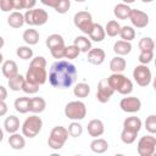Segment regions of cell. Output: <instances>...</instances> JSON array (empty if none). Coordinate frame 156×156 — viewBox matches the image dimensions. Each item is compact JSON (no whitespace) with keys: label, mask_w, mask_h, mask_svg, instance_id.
<instances>
[{"label":"cell","mask_w":156,"mask_h":156,"mask_svg":"<svg viewBox=\"0 0 156 156\" xmlns=\"http://www.w3.org/2000/svg\"><path fill=\"white\" fill-rule=\"evenodd\" d=\"M77 78V68L66 60L54 62L49 71V82L54 88L67 89L73 85Z\"/></svg>","instance_id":"obj_1"},{"label":"cell","mask_w":156,"mask_h":156,"mask_svg":"<svg viewBox=\"0 0 156 156\" xmlns=\"http://www.w3.org/2000/svg\"><path fill=\"white\" fill-rule=\"evenodd\" d=\"M111 88L122 94V95H129L133 91V83L129 78H127L122 73H112L108 78H106Z\"/></svg>","instance_id":"obj_2"},{"label":"cell","mask_w":156,"mask_h":156,"mask_svg":"<svg viewBox=\"0 0 156 156\" xmlns=\"http://www.w3.org/2000/svg\"><path fill=\"white\" fill-rule=\"evenodd\" d=\"M68 139V130L67 128L62 126H56L51 129L49 139H48V145L52 150H60L65 145V143Z\"/></svg>","instance_id":"obj_3"},{"label":"cell","mask_w":156,"mask_h":156,"mask_svg":"<svg viewBox=\"0 0 156 156\" xmlns=\"http://www.w3.org/2000/svg\"><path fill=\"white\" fill-rule=\"evenodd\" d=\"M65 116L72 121H82L87 116V106L83 101L74 100L65 106Z\"/></svg>","instance_id":"obj_4"},{"label":"cell","mask_w":156,"mask_h":156,"mask_svg":"<svg viewBox=\"0 0 156 156\" xmlns=\"http://www.w3.org/2000/svg\"><path fill=\"white\" fill-rule=\"evenodd\" d=\"M43 127V121L39 116H37L35 113L27 117L26 121L22 124V134L27 138H34L39 134V132L41 130Z\"/></svg>","instance_id":"obj_5"},{"label":"cell","mask_w":156,"mask_h":156,"mask_svg":"<svg viewBox=\"0 0 156 156\" xmlns=\"http://www.w3.org/2000/svg\"><path fill=\"white\" fill-rule=\"evenodd\" d=\"M49 13L43 9L27 10L24 13V23L29 26H43L48 22Z\"/></svg>","instance_id":"obj_6"},{"label":"cell","mask_w":156,"mask_h":156,"mask_svg":"<svg viewBox=\"0 0 156 156\" xmlns=\"http://www.w3.org/2000/svg\"><path fill=\"white\" fill-rule=\"evenodd\" d=\"M73 23L84 34H89V32L91 30L93 24H94L91 13L88 11H78L73 16Z\"/></svg>","instance_id":"obj_7"},{"label":"cell","mask_w":156,"mask_h":156,"mask_svg":"<svg viewBox=\"0 0 156 156\" xmlns=\"http://www.w3.org/2000/svg\"><path fill=\"white\" fill-rule=\"evenodd\" d=\"M24 79L29 83L43 85L48 79V72L45 67H37V66H29L26 73Z\"/></svg>","instance_id":"obj_8"},{"label":"cell","mask_w":156,"mask_h":156,"mask_svg":"<svg viewBox=\"0 0 156 156\" xmlns=\"http://www.w3.org/2000/svg\"><path fill=\"white\" fill-rule=\"evenodd\" d=\"M136 150L140 156H152L156 151V138L152 134L141 136L138 141Z\"/></svg>","instance_id":"obj_9"},{"label":"cell","mask_w":156,"mask_h":156,"mask_svg":"<svg viewBox=\"0 0 156 156\" xmlns=\"http://www.w3.org/2000/svg\"><path fill=\"white\" fill-rule=\"evenodd\" d=\"M133 78L139 87H147L151 83L152 74L147 65H138L133 69Z\"/></svg>","instance_id":"obj_10"},{"label":"cell","mask_w":156,"mask_h":156,"mask_svg":"<svg viewBox=\"0 0 156 156\" xmlns=\"http://www.w3.org/2000/svg\"><path fill=\"white\" fill-rule=\"evenodd\" d=\"M115 90L111 88V85L108 84L107 79L104 78V79H100L99 83H98V90H96V99L101 104H106L111 96L113 95Z\"/></svg>","instance_id":"obj_11"},{"label":"cell","mask_w":156,"mask_h":156,"mask_svg":"<svg viewBox=\"0 0 156 156\" xmlns=\"http://www.w3.org/2000/svg\"><path fill=\"white\" fill-rule=\"evenodd\" d=\"M119 107L127 113H135L141 108V101L136 96H127L119 101Z\"/></svg>","instance_id":"obj_12"},{"label":"cell","mask_w":156,"mask_h":156,"mask_svg":"<svg viewBox=\"0 0 156 156\" xmlns=\"http://www.w3.org/2000/svg\"><path fill=\"white\" fill-rule=\"evenodd\" d=\"M129 20H130L132 24L136 28H144L149 24V16L146 12H144L141 10L132 9L130 15H129Z\"/></svg>","instance_id":"obj_13"},{"label":"cell","mask_w":156,"mask_h":156,"mask_svg":"<svg viewBox=\"0 0 156 156\" xmlns=\"http://www.w3.org/2000/svg\"><path fill=\"white\" fill-rule=\"evenodd\" d=\"M106 58V54L102 49L100 48H91L89 51H88V62L91 63V65H95V66H99L101 63H104Z\"/></svg>","instance_id":"obj_14"},{"label":"cell","mask_w":156,"mask_h":156,"mask_svg":"<svg viewBox=\"0 0 156 156\" xmlns=\"http://www.w3.org/2000/svg\"><path fill=\"white\" fill-rule=\"evenodd\" d=\"M88 133L90 136L93 138H98V136H101L105 132V126H104V122L99 118H94L91 119L89 123H88Z\"/></svg>","instance_id":"obj_15"},{"label":"cell","mask_w":156,"mask_h":156,"mask_svg":"<svg viewBox=\"0 0 156 156\" xmlns=\"http://www.w3.org/2000/svg\"><path fill=\"white\" fill-rule=\"evenodd\" d=\"M1 71H2L4 77L10 79V78H12L13 76H16L18 73V66L13 60H6L5 62H2Z\"/></svg>","instance_id":"obj_16"},{"label":"cell","mask_w":156,"mask_h":156,"mask_svg":"<svg viewBox=\"0 0 156 156\" xmlns=\"http://www.w3.org/2000/svg\"><path fill=\"white\" fill-rule=\"evenodd\" d=\"M20 126H21L20 119H18V117H16L15 115H10V116L6 117L5 121H4V129H5L7 133H10V134L18 132Z\"/></svg>","instance_id":"obj_17"},{"label":"cell","mask_w":156,"mask_h":156,"mask_svg":"<svg viewBox=\"0 0 156 156\" xmlns=\"http://www.w3.org/2000/svg\"><path fill=\"white\" fill-rule=\"evenodd\" d=\"M46 107V101L40 98V96H35V98H30L29 100V111L33 113H41Z\"/></svg>","instance_id":"obj_18"},{"label":"cell","mask_w":156,"mask_h":156,"mask_svg":"<svg viewBox=\"0 0 156 156\" xmlns=\"http://www.w3.org/2000/svg\"><path fill=\"white\" fill-rule=\"evenodd\" d=\"M141 126H143L141 119L139 117H135V116L127 117L123 121V128H126L128 130H132V132H135V133H139L140 132Z\"/></svg>","instance_id":"obj_19"},{"label":"cell","mask_w":156,"mask_h":156,"mask_svg":"<svg viewBox=\"0 0 156 156\" xmlns=\"http://www.w3.org/2000/svg\"><path fill=\"white\" fill-rule=\"evenodd\" d=\"M132 51V44L130 41H126V40H117L113 44V52L118 56H124L128 55Z\"/></svg>","instance_id":"obj_20"},{"label":"cell","mask_w":156,"mask_h":156,"mask_svg":"<svg viewBox=\"0 0 156 156\" xmlns=\"http://www.w3.org/2000/svg\"><path fill=\"white\" fill-rule=\"evenodd\" d=\"M7 24L12 28H21L24 24V15L20 11H13L7 17Z\"/></svg>","instance_id":"obj_21"},{"label":"cell","mask_w":156,"mask_h":156,"mask_svg":"<svg viewBox=\"0 0 156 156\" xmlns=\"http://www.w3.org/2000/svg\"><path fill=\"white\" fill-rule=\"evenodd\" d=\"M89 38L91 39V40H94V41H102L104 39H105V37H106V33H105V28L100 24V23H94L93 24V28H91V30L89 32Z\"/></svg>","instance_id":"obj_22"},{"label":"cell","mask_w":156,"mask_h":156,"mask_svg":"<svg viewBox=\"0 0 156 156\" xmlns=\"http://www.w3.org/2000/svg\"><path fill=\"white\" fill-rule=\"evenodd\" d=\"M126 66H127V61L123 58V56L116 55L110 61V69L112 71V73H122L126 69Z\"/></svg>","instance_id":"obj_23"},{"label":"cell","mask_w":156,"mask_h":156,"mask_svg":"<svg viewBox=\"0 0 156 156\" xmlns=\"http://www.w3.org/2000/svg\"><path fill=\"white\" fill-rule=\"evenodd\" d=\"M9 144L13 150H22L26 146V140H24V135L16 133L10 134L9 136Z\"/></svg>","instance_id":"obj_24"},{"label":"cell","mask_w":156,"mask_h":156,"mask_svg":"<svg viewBox=\"0 0 156 156\" xmlns=\"http://www.w3.org/2000/svg\"><path fill=\"white\" fill-rule=\"evenodd\" d=\"M108 149V143L102 138H94V140L90 143V150L95 154H104Z\"/></svg>","instance_id":"obj_25"},{"label":"cell","mask_w":156,"mask_h":156,"mask_svg":"<svg viewBox=\"0 0 156 156\" xmlns=\"http://www.w3.org/2000/svg\"><path fill=\"white\" fill-rule=\"evenodd\" d=\"M39 32L33 29V28H28L23 32L22 34V39L24 40V43L27 45H37L39 41Z\"/></svg>","instance_id":"obj_26"},{"label":"cell","mask_w":156,"mask_h":156,"mask_svg":"<svg viewBox=\"0 0 156 156\" xmlns=\"http://www.w3.org/2000/svg\"><path fill=\"white\" fill-rule=\"evenodd\" d=\"M130 10H132V7H129V5H127V4H123V2L117 4L113 9V15L118 20H127V18H129Z\"/></svg>","instance_id":"obj_27"},{"label":"cell","mask_w":156,"mask_h":156,"mask_svg":"<svg viewBox=\"0 0 156 156\" xmlns=\"http://www.w3.org/2000/svg\"><path fill=\"white\" fill-rule=\"evenodd\" d=\"M73 45H76L79 49L80 52H88L91 49V41H90V39H88V37H84V35L76 37V39L73 41Z\"/></svg>","instance_id":"obj_28"},{"label":"cell","mask_w":156,"mask_h":156,"mask_svg":"<svg viewBox=\"0 0 156 156\" xmlns=\"http://www.w3.org/2000/svg\"><path fill=\"white\" fill-rule=\"evenodd\" d=\"M29 100H30V98H27V96L17 98L13 102L15 110L20 113H27L29 111Z\"/></svg>","instance_id":"obj_29"},{"label":"cell","mask_w":156,"mask_h":156,"mask_svg":"<svg viewBox=\"0 0 156 156\" xmlns=\"http://www.w3.org/2000/svg\"><path fill=\"white\" fill-rule=\"evenodd\" d=\"M45 45L48 46V49H52V48H56V46H60V45H65V39H63L62 35H60L57 33H54V34H50L46 38Z\"/></svg>","instance_id":"obj_30"},{"label":"cell","mask_w":156,"mask_h":156,"mask_svg":"<svg viewBox=\"0 0 156 156\" xmlns=\"http://www.w3.org/2000/svg\"><path fill=\"white\" fill-rule=\"evenodd\" d=\"M23 83H24V77L20 73H17L16 76H13L12 78L9 79L7 84H9V88L12 90V91H20L22 90V87H23Z\"/></svg>","instance_id":"obj_31"},{"label":"cell","mask_w":156,"mask_h":156,"mask_svg":"<svg viewBox=\"0 0 156 156\" xmlns=\"http://www.w3.org/2000/svg\"><path fill=\"white\" fill-rule=\"evenodd\" d=\"M73 94L77 96V98H80V99H84L87 98L89 94H90V85L88 83H78L76 84V87L73 88Z\"/></svg>","instance_id":"obj_32"},{"label":"cell","mask_w":156,"mask_h":156,"mask_svg":"<svg viewBox=\"0 0 156 156\" xmlns=\"http://www.w3.org/2000/svg\"><path fill=\"white\" fill-rule=\"evenodd\" d=\"M119 30H121V26L117 21L115 20H111L106 23L105 26V33L108 35V37H117L119 34Z\"/></svg>","instance_id":"obj_33"},{"label":"cell","mask_w":156,"mask_h":156,"mask_svg":"<svg viewBox=\"0 0 156 156\" xmlns=\"http://www.w3.org/2000/svg\"><path fill=\"white\" fill-rule=\"evenodd\" d=\"M118 35L122 38V40L132 41L135 38V29L130 26H123V27H121V30H119Z\"/></svg>","instance_id":"obj_34"},{"label":"cell","mask_w":156,"mask_h":156,"mask_svg":"<svg viewBox=\"0 0 156 156\" xmlns=\"http://www.w3.org/2000/svg\"><path fill=\"white\" fill-rule=\"evenodd\" d=\"M140 51H154V48H155V43H154V39L150 38V37H144L139 40V44H138Z\"/></svg>","instance_id":"obj_35"},{"label":"cell","mask_w":156,"mask_h":156,"mask_svg":"<svg viewBox=\"0 0 156 156\" xmlns=\"http://www.w3.org/2000/svg\"><path fill=\"white\" fill-rule=\"evenodd\" d=\"M67 130H68V135H69V136H72V138H78V136H80L82 133H83V127H82V124H80L78 121H73V122L68 126Z\"/></svg>","instance_id":"obj_36"},{"label":"cell","mask_w":156,"mask_h":156,"mask_svg":"<svg viewBox=\"0 0 156 156\" xmlns=\"http://www.w3.org/2000/svg\"><path fill=\"white\" fill-rule=\"evenodd\" d=\"M136 135H138V133L123 128V130L121 133V140L124 144H133L135 141V139H136Z\"/></svg>","instance_id":"obj_37"},{"label":"cell","mask_w":156,"mask_h":156,"mask_svg":"<svg viewBox=\"0 0 156 156\" xmlns=\"http://www.w3.org/2000/svg\"><path fill=\"white\" fill-rule=\"evenodd\" d=\"M16 55L22 60H29V58L33 57V50L29 46H26V45L18 46L17 50H16Z\"/></svg>","instance_id":"obj_38"},{"label":"cell","mask_w":156,"mask_h":156,"mask_svg":"<svg viewBox=\"0 0 156 156\" xmlns=\"http://www.w3.org/2000/svg\"><path fill=\"white\" fill-rule=\"evenodd\" d=\"M80 54L79 49L76 46V45H68L66 46V51H65V58H68V60H74L78 57V55Z\"/></svg>","instance_id":"obj_39"},{"label":"cell","mask_w":156,"mask_h":156,"mask_svg":"<svg viewBox=\"0 0 156 156\" xmlns=\"http://www.w3.org/2000/svg\"><path fill=\"white\" fill-rule=\"evenodd\" d=\"M145 128L150 134H155L156 133V116L155 115H150L149 117H146Z\"/></svg>","instance_id":"obj_40"},{"label":"cell","mask_w":156,"mask_h":156,"mask_svg":"<svg viewBox=\"0 0 156 156\" xmlns=\"http://www.w3.org/2000/svg\"><path fill=\"white\" fill-rule=\"evenodd\" d=\"M152 58H154V51H140L139 57H138V60L141 65L150 63L152 61Z\"/></svg>","instance_id":"obj_41"},{"label":"cell","mask_w":156,"mask_h":156,"mask_svg":"<svg viewBox=\"0 0 156 156\" xmlns=\"http://www.w3.org/2000/svg\"><path fill=\"white\" fill-rule=\"evenodd\" d=\"M65 51H66V45H60V46H56V48H52L50 49V54L54 58H63L65 57Z\"/></svg>","instance_id":"obj_42"},{"label":"cell","mask_w":156,"mask_h":156,"mask_svg":"<svg viewBox=\"0 0 156 156\" xmlns=\"http://www.w3.org/2000/svg\"><path fill=\"white\" fill-rule=\"evenodd\" d=\"M39 87H40V85H37V84L29 83V82H27V80L24 79V83H23L22 90H23L26 94H35V93H38Z\"/></svg>","instance_id":"obj_43"},{"label":"cell","mask_w":156,"mask_h":156,"mask_svg":"<svg viewBox=\"0 0 156 156\" xmlns=\"http://www.w3.org/2000/svg\"><path fill=\"white\" fill-rule=\"evenodd\" d=\"M69 7H71V0H60L58 5L55 7V10H56L57 13L63 15L69 10Z\"/></svg>","instance_id":"obj_44"},{"label":"cell","mask_w":156,"mask_h":156,"mask_svg":"<svg viewBox=\"0 0 156 156\" xmlns=\"http://www.w3.org/2000/svg\"><path fill=\"white\" fill-rule=\"evenodd\" d=\"M29 66H37V67H46V60L43 56H37L32 58Z\"/></svg>","instance_id":"obj_45"},{"label":"cell","mask_w":156,"mask_h":156,"mask_svg":"<svg viewBox=\"0 0 156 156\" xmlns=\"http://www.w3.org/2000/svg\"><path fill=\"white\" fill-rule=\"evenodd\" d=\"M0 10L4 12H10L11 10H13L12 0H0Z\"/></svg>","instance_id":"obj_46"},{"label":"cell","mask_w":156,"mask_h":156,"mask_svg":"<svg viewBox=\"0 0 156 156\" xmlns=\"http://www.w3.org/2000/svg\"><path fill=\"white\" fill-rule=\"evenodd\" d=\"M40 2H41L43 5H45V6H49V7L55 9V7L58 5L60 0H40Z\"/></svg>","instance_id":"obj_47"},{"label":"cell","mask_w":156,"mask_h":156,"mask_svg":"<svg viewBox=\"0 0 156 156\" xmlns=\"http://www.w3.org/2000/svg\"><path fill=\"white\" fill-rule=\"evenodd\" d=\"M35 4H37V0H23V9L32 10V9H34Z\"/></svg>","instance_id":"obj_48"},{"label":"cell","mask_w":156,"mask_h":156,"mask_svg":"<svg viewBox=\"0 0 156 156\" xmlns=\"http://www.w3.org/2000/svg\"><path fill=\"white\" fill-rule=\"evenodd\" d=\"M7 110H9V107L5 102V100H0V117L5 116L7 113Z\"/></svg>","instance_id":"obj_49"},{"label":"cell","mask_w":156,"mask_h":156,"mask_svg":"<svg viewBox=\"0 0 156 156\" xmlns=\"http://www.w3.org/2000/svg\"><path fill=\"white\" fill-rule=\"evenodd\" d=\"M13 10H23V0H12Z\"/></svg>","instance_id":"obj_50"},{"label":"cell","mask_w":156,"mask_h":156,"mask_svg":"<svg viewBox=\"0 0 156 156\" xmlns=\"http://www.w3.org/2000/svg\"><path fill=\"white\" fill-rule=\"evenodd\" d=\"M7 98V90L5 87L0 85V100H6Z\"/></svg>","instance_id":"obj_51"},{"label":"cell","mask_w":156,"mask_h":156,"mask_svg":"<svg viewBox=\"0 0 156 156\" xmlns=\"http://www.w3.org/2000/svg\"><path fill=\"white\" fill-rule=\"evenodd\" d=\"M4 45H5V40H4V38L0 35V49H2Z\"/></svg>","instance_id":"obj_52"},{"label":"cell","mask_w":156,"mask_h":156,"mask_svg":"<svg viewBox=\"0 0 156 156\" xmlns=\"http://www.w3.org/2000/svg\"><path fill=\"white\" fill-rule=\"evenodd\" d=\"M123 1V4H127V5H129V4H133L135 0H122Z\"/></svg>","instance_id":"obj_53"},{"label":"cell","mask_w":156,"mask_h":156,"mask_svg":"<svg viewBox=\"0 0 156 156\" xmlns=\"http://www.w3.org/2000/svg\"><path fill=\"white\" fill-rule=\"evenodd\" d=\"M2 139H4V130L0 128V143L2 141Z\"/></svg>","instance_id":"obj_54"},{"label":"cell","mask_w":156,"mask_h":156,"mask_svg":"<svg viewBox=\"0 0 156 156\" xmlns=\"http://www.w3.org/2000/svg\"><path fill=\"white\" fill-rule=\"evenodd\" d=\"M2 61H4V56H2V54L0 52V65L2 63Z\"/></svg>","instance_id":"obj_55"},{"label":"cell","mask_w":156,"mask_h":156,"mask_svg":"<svg viewBox=\"0 0 156 156\" xmlns=\"http://www.w3.org/2000/svg\"><path fill=\"white\" fill-rule=\"evenodd\" d=\"M143 2H145V4H150V2H152L154 0H141Z\"/></svg>","instance_id":"obj_56"},{"label":"cell","mask_w":156,"mask_h":156,"mask_svg":"<svg viewBox=\"0 0 156 156\" xmlns=\"http://www.w3.org/2000/svg\"><path fill=\"white\" fill-rule=\"evenodd\" d=\"M74 1H77V2H84L85 0H74Z\"/></svg>","instance_id":"obj_57"}]
</instances>
